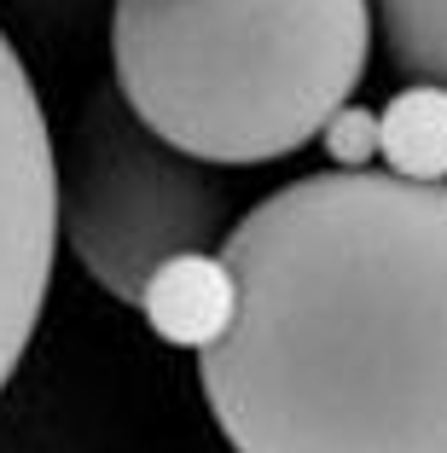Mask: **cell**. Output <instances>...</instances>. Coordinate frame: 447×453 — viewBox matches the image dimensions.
I'll return each mask as SVG.
<instances>
[{
	"mask_svg": "<svg viewBox=\"0 0 447 453\" xmlns=\"http://www.w3.org/2000/svg\"><path fill=\"white\" fill-rule=\"evenodd\" d=\"M197 355L233 453H447V180L320 169L227 233Z\"/></svg>",
	"mask_w": 447,
	"mask_h": 453,
	"instance_id": "6da1fadb",
	"label": "cell"
},
{
	"mask_svg": "<svg viewBox=\"0 0 447 453\" xmlns=\"http://www.w3.org/2000/svg\"><path fill=\"white\" fill-rule=\"evenodd\" d=\"M378 0H117L111 65L145 128L250 169L314 146L355 105Z\"/></svg>",
	"mask_w": 447,
	"mask_h": 453,
	"instance_id": "7a4b0ae2",
	"label": "cell"
},
{
	"mask_svg": "<svg viewBox=\"0 0 447 453\" xmlns=\"http://www.w3.org/2000/svg\"><path fill=\"white\" fill-rule=\"evenodd\" d=\"M58 226L81 273L122 308H140L163 267L227 244L238 221L221 174L145 128L122 88L105 81L58 157Z\"/></svg>",
	"mask_w": 447,
	"mask_h": 453,
	"instance_id": "3957f363",
	"label": "cell"
},
{
	"mask_svg": "<svg viewBox=\"0 0 447 453\" xmlns=\"http://www.w3.org/2000/svg\"><path fill=\"white\" fill-rule=\"evenodd\" d=\"M58 239V151L35 81L0 29V389L41 326Z\"/></svg>",
	"mask_w": 447,
	"mask_h": 453,
	"instance_id": "277c9868",
	"label": "cell"
},
{
	"mask_svg": "<svg viewBox=\"0 0 447 453\" xmlns=\"http://www.w3.org/2000/svg\"><path fill=\"white\" fill-rule=\"evenodd\" d=\"M238 308V291H233V273H227L221 256L197 250V256H181L145 285L140 296V314L145 326L163 337V343H181V349H204L227 332Z\"/></svg>",
	"mask_w": 447,
	"mask_h": 453,
	"instance_id": "5b68a950",
	"label": "cell"
},
{
	"mask_svg": "<svg viewBox=\"0 0 447 453\" xmlns=\"http://www.w3.org/2000/svg\"><path fill=\"white\" fill-rule=\"evenodd\" d=\"M383 163L407 180H447V88L412 81L378 111Z\"/></svg>",
	"mask_w": 447,
	"mask_h": 453,
	"instance_id": "8992f818",
	"label": "cell"
},
{
	"mask_svg": "<svg viewBox=\"0 0 447 453\" xmlns=\"http://www.w3.org/2000/svg\"><path fill=\"white\" fill-rule=\"evenodd\" d=\"M378 35L407 81L447 88V0H378Z\"/></svg>",
	"mask_w": 447,
	"mask_h": 453,
	"instance_id": "52a82bcc",
	"label": "cell"
},
{
	"mask_svg": "<svg viewBox=\"0 0 447 453\" xmlns=\"http://www.w3.org/2000/svg\"><path fill=\"white\" fill-rule=\"evenodd\" d=\"M331 169H372V157H383V134H378V111L366 105H343L331 117V128L320 134Z\"/></svg>",
	"mask_w": 447,
	"mask_h": 453,
	"instance_id": "ba28073f",
	"label": "cell"
},
{
	"mask_svg": "<svg viewBox=\"0 0 447 453\" xmlns=\"http://www.w3.org/2000/svg\"><path fill=\"white\" fill-rule=\"evenodd\" d=\"M24 24H35V29H65L70 18H81V6L88 0H6Z\"/></svg>",
	"mask_w": 447,
	"mask_h": 453,
	"instance_id": "9c48e42d",
	"label": "cell"
}]
</instances>
